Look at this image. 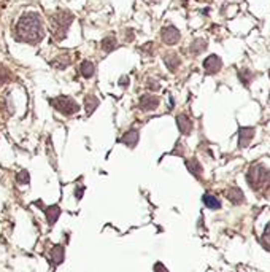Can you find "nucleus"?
<instances>
[{
	"instance_id": "6e6552de",
	"label": "nucleus",
	"mask_w": 270,
	"mask_h": 272,
	"mask_svg": "<svg viewBox=\"0 0 270 272\" xmlns=\"http://www.w3.org/2000/svg\"><path fill=\"white\" fill-rule=\"evenodd\" d=\"M177 124H178V129L181 134L187 135V134H191L192 131V123H191V119L187 118L186 115H178L177 116Z\"/></svg>"
},
{
	"instance_id": "39448f33",
	"label": "nucleus",
	"mask_w": 270,
	"mask_h": 272,
	"mask_svg": "<svg viewBox=\"0 0 270 272\" xmlns=\"http://www.w3.org/2000/svg\"><path fill=\"white\" fill-rule=\"evenodd\" d=\"M159 105V97L153 94H143L140 99H138V108L142 111H153L156 110Z\"/></svg>"
},
{
	"instance_id": "2eb2a0df",
	"label": "nucleus",
	"mask_w": 270,
	"mask_h": 272,
	"mask_svg": "<svg viewBox=\"0 0 270 272\" xmlns=\"http://www.w3.org/2000/svg\"><path fill=\"white\" fill-rule=\"evenodd\" d=\"M164 62H166V66L170 72H175L180 67V58L177 54H167L164 58Z\"/></svg>"
},
{
	"instance_id": "ddd939ff",
	"label": "nucleus",
	"mask_w": 270,
	"mask_h": 272,
	"mask_svg": "<svg viewBox=\"0 0 270 272\" xmlns=\"http://www.w3.org/2000/svg\"><path fill=\"white\" fill-rule=\"evenodd\" d=\"M253 134H255V129H250V127H240V132H239V143H240V147H247V143L251 140L253 137Z\"/></svg>"
},
{
	"instance_id": "a211bd4d",
	"label": "nucleus",
	"mask_w": 270,
	"mask_h": 272,
	"mask_svg": "<svg viewBox=\"0 0 270 272\" xmlns=\"http://www.w3.org/2000/svg\"><path fill=\"white\" fill-rule=\"evenodd\" d=\"M51 64L56 67V69H65L70 64V59H69V56H65V54H61L59 58H56L51 61Z\"/></svg>"
},
{
	"instance_id": "20e7f679",
	"label": "nucleus",
	"mask_w": 270,
	"mask_h": 272,
	"mask_svg": "<svg viewBox=\"0 0 270 272\" xmlns=\"http://www.w3.org/2000/svg\"><path fill=\"white\" fill-rule=\"evenodd\" d=\"M161 38L162 42L166 45H177L180 42V38H181V34H180V30L175 27V26H166L162 30H161Z\"/></svg>"
},
{
	"instance_id": "f03ea898",
	"label": "nucleus",
	"mask_w": 270,
	"mask_h": 272,
	"mask_svg": "<svg viewBox=\"0 0 270 272\" xmlns=\"http://www.w3.org/2000/svg\"><path fill=\"white\" fill-rule=\"evenodd\" d=\"M73 19H75V16L67 10H61V11H56L54 14H51L50 27H51V35L54 38V42H62L65 38Z\"/></svg>"
},
{
	"instance_id": "412c9836",
	"label": "nucleus",
	"mask_w": 270,
	"mask_h": 272,
	"mask_svg": "<svg viewBox=\"0 0 270 272\" xmlns=\"http://www.w3.org/2000/svg\"><path fill=\"white\" fill-rule=\"evenodd\" d=\"M8 80H10V72H8V69H6V67L0 66V85L6 83Z\"/></svg>"
},
{
	"instance_id": "1a4fd4ad",
	"label": "nucleus",
	"mask_w": 270,
	"mask_h": 272,
	"mask_svg": "<svg viewBox=\"0 0 270 272\" xmlns=\"http://www.w3.org/2000/svg\"><path fill=\"white\" fill-rule=\"evenodd\" d=\"M45 213H46L48 223H50V225H54V223L57 221V218L61 217V209H59V205H51V207H46Z\"/></svg>"
},
{
	"instance_id": "393cba45",
	"label": "nucleus",
	"mask_w": 270,
	"mask_h": 272,
	"mask_svg": "<svg viewBox=\"0 0 270 272\" xmlns=\"http://www.w3.org/2000/svg\"><path fill=\"white\" fill-rule=\"evenodd\" d=\"M83 193H85V188H83V186H81L80 189L77 188V199H81V197H83Z\"/></svg>"
},
{
	"instance_id": "aec40b11",
	"label": "nucleus",
	"mask_w": 270,
	"mask_h": 272,
	"mask_svg": "<svg viewBox=\"0 0 270 272\" xmlns=\"http://www.w3.org/2000/svg\"><path fill=\"white\" fill-rule=\"evenodd\" d=\"M29 172L27 171H21L18 175H16V181L19 183V185H26V183H29Z\"/></svg>"
},
{
	"instance_id": "b1692460",
	"label": "nucleus",
	"mask_w": 270,
	"mask_h": 272,
	"mask_svg": "<svg viewBox=\"0 0 270 272\" xmlns=\"http://www.w3.org/2000/svg\"><path fill=\"white\" fill-rule=\"evenodd\" d=\"M126 34H127V37H126L127 42H132V40H134V32L132 30H126Z\"/></svg>"
},
{
	"instance_id": "423d86ee",
	"label": "nucleus",
	"mask_w": 270,
	"mask_h": 272,
	"mask_svg": "<svg viewBox=\"0 0 270 272\" xmlns=\"http://www.w3.org/2000/svg\"><path fill=\"white\" fill-rule=\"evenodd\" d=\"M223 67V62H221V58H218L216 54H211L203 62V69H205L207 75H215Z\"/></svg>"
},
{
	"instance_id": "6ab92c4d",
	"label": "nucleus",
	"mask_w": 270,
	"mask_h": 272,
	"mask_svg": "<svg viewBox=\"0 0 270 272\" xmlns=\"http://www.w3.org/2000/svg\"><path fill=\"white\" fill-rule=\"evenodd\" d=\"M187 169H189V172L194 174L195 177H200V175H202V166L197 161H195V159H192V161L187 163Z\"/></svg>"
},
{
	"instance_id": "f8f14e48",
	"label": "nucleus",
	"mask_w": 270,
	"mask_h": 272,
	"mask_svg": "<svg viewBox=\"0 0 270 272\" xmlns=\"http://www.w3.org/2000/svg\"><path fill=\"white\" fill-rule=\"evenodd\" d=\"M99 99L95 97V95H86V99H85V108H86V113L88 115H92L95 108L99 107Z\"/></svg>"
},
{
	"instance_id": "dca6fc26",
	"label": "nucleus",
	"mask_w": 270,
	"mask_h": 272,
	"mask_svg": "<svg viewBox=\"0 0 270 272\" xmlns=\"http://www.w3.org/2000/svg\"><path fill=\"white\" fill-rule=\"evenodd\" d=\"M203 204H205L208 209L211 210H218L221 209V202H219V199L213 194H205L203 196Z\"/></svg>"
},
{
	"instance_id": "5701e85b",
	"label": "nucleus",
	"mask_w": 270,
	"mask_h": 272,
	"mask_svg": "<svg viewBox=\"0 0 270 272\" xmlns=\"http://www.w3.org/2000/svg\"><path fill=\"white\" fill-rule=\"evenodd\" d=\"M127 85H129V77H122V78L119 80V86L124 88V86H127Z\"/></svg>"
},
{
	"instance_id": "7ed1b4c3",
	"label": "nucleus",
	"mask_w": 270,
	"mask_h": 272,
	"mask_svg": "<svg viewBox=\"0 0 270 272\" xmlns=\"http://www.w3.org/2000/svg\"><path fill=\"white\" fill-rule=\"evenodd\" d=\"M50 103L53 105V108H56L59 113H62L65 116L75 115L80 110V105L73 100V97H70V95H57V97L50 100Z\"/></svg>"
},
{
	"instance_id": "0eeeda50",
	"label": "nucleus",
	"mask_w": 270,
	"mask_h": 272,
	"mask_svg": "<svg viewBox=\"0 0 270 272\" xmlns=\"http://www.w3.org/2000/svg\"><path fill=\"white\" fill-rule=\"evenodd\" d=\"M138 139H140V134H138L137 129H129L124 135L121 137V142L124 143V145L134 148L137 143H138Z\"/></svg>"
},
{
	"instance_id": "f257e3e1",
	"label": "nucleus",
	"mask_w": 270,
	"mask_h": 272,
	"mask_svg": "<svg viewBox=\"0 0 270 272\" xmlns=\"http://www.w3.org/2000/svg\"><path fill=\"white\" fill-rule=\"evenodd\" d=\"M14 38L18 42L38 45L45 38V27L40 14L35 11L24 13L14 27Z\"/></svg>"
},
{
	"instance_id": "4468645a",
	"label": "nucleus",
	"mask_w": 270,
	"mask_h": 272,
	"mask_svg": "<svg viewBox=\"0 0 270 272\" xmlns=\"http://www.w3.org/2000/svg\"><path fill=\"white\" fill-rule=\"evenodd\" d=\"M51 258L54 261V265H61L65 258V252H64V245H56L51 250Z\"/></svg>"
},
{
	"instance_id": "a878e982",
	"label": "nucleus",
	"mask_w": 270,
	"mask_h": 272,
	"mask_svg": "<svg viewBox=\"0 0 270 272\" xmlns=\"http://www.w3.org/2000/svg\"><path fill=\"white\" fill-rule=\"evenodd\" d=\"M154 272H167V271L164 269L162 265H156V268H154Z\"/></svg>"
},
{
	"instance_id": "9d476101",
	"label": "nucleus",
	"mask_w": 270,
	"mask_h": 272,
	"mask_svg": "<svg viewBox=\"0 0 270 272\" xmlns=\"http://www.w3.org/2000/svg\"><path fill=\"white\" fill-rule=\"evenodd\" d=\"M116 46H118V42H116V38H114L113 35L105 37L100 42V48L105 53H111L113 50H116Z\"/></svg>"
},
{
	"instance_id": "4be33fe9",
	"label": "nucleus",
	"mask_w": 270,
	"mask_h": 272,
	"mask_svg": "<svg viewBox=\"0 0 270 272\" xmlns=\"http://www.w3.org/2000/svg\"><path fill=\"white\" fill-rule=\"evenodd\" d=\"M148 88H150L151 91H158V90H159V83H158V82H153V80H150Z\"/></svg>"
},
{
	"instance_id": "9b49d317",
	"label": "nucleus",
	"mask_w": 270,
	"mask_h": 272,
	"mask_svg": "<svg viewBox=\"0 0 270 272\" xmlns=\"http://www.w3.org/2000/svg\"><path fill=\"white\" fill-rule=\"evenodd\" d=\"M94 72H95V67L91 61H83L80 64V74L85 78H91L94 75Z\"/></svg>"
},
{
	"instance_id": "f3484780",
	"label": "nucleus",
	"mask_w": 270,
	"mask_h": 272,
	"mask_svg": "<svg viewBox=\"0 0 270 272\" xmlns=\"http://www.w3.org/2000/svg\"><path fill=\"white\" fill-rule=\"evenodd\" d=\"M207 48V42L203 38H195L194 42L191 43V53L194 54V56H197V54H200L203 50Z\"/></svg>"
}]
</instances>
